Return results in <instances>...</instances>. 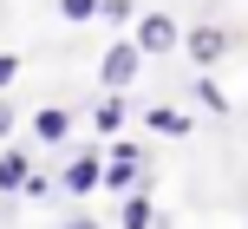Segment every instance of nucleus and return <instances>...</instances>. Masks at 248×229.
I'll list each match as a JSON object with an SVG mask.
<instances>
[{"label":"nucleus","mask_w":248,"mask_h":229,"mask_svg":"<svg viewBox=\"0 0 248 229\" xmlns=\"http://www.w3.org/2000/svg\"><path fill=\"white\" fill-rule=\"evenodd\" d=\"M137 59H144V46H124V39H118V46L105 52V85H111V92H124V85L137 79Z\"/></svg>","instance_id":"nucleus-1"},{"label":"nucleus","mask_w":248,"mask_h":229,"mask_svg":"<svg viewBox=\"0 0 248 229\" xmlns=\"http://www.w3.org/2000/svg\"><path fill=\"white\" fill-rule=\"evenodd\" d=\"M137 46H144V52H163V46H176V26L163 20V13H150V20H144V33H137Z\"/></svg>","instance_id":"nucleus-2"},{"label":"nucleus","mask_w":248,"mask_h":229,"mask_svg":"<svg viewBox=\"0 0 248 229\" xmlns=\"http://www.w3.org/2000/svg\"><path fill=\"white\" fill-rule=\"evenodd\" d=\"M131 177H137V151H131V144H118V157L105 164V183H111V190H124Z\"/></svg>","instance_id":"nucleus-3"},{"label":"nucleus","mask_w":248,"mask_h":229,"mask_svg":"<svg viewBox=\"0 0 248 229\" xmlns=\"http://www.w3.org/2000/svg\"><path fill=\"white\" fill-rule=\"evenodd\" d=\"M26 170H33V164H26L20 151H7V157H0V190H26V183H33Z\"/></svg>","instance_id":"nucleus-4"},{"label":"nucleus","mask_w":248,"mask_h":229,"mask_svg":"<svg viewBox=\"0 0 248 229\" xmlns=\"http://www.w3.org/2000/svg\"><path fill=\"white\" fill-rule=\"evenodd\" d=\"M150 131H163V138H183L189 118H183V112H170V105H157V112H150Z\"/></svg>","instance_id":"nucleus-5"},{"label":"nucleus","mask_w":248,"mask_h":229,"mask_svg":"<svg viewBox=\"0 0 248 229\" xmlns=\"http://www.w3.org/2000/svg\"><path fill=\"white\" fill-rule=\"evenodd\" d=\"M98 177H105V164H92V157H78V164L65 170V183H72V190H92Z\"/></svg>","instance_id":"nucleus-6"},{"label":"nucleus","mask_w":248,"mask_h":229,"mask_svg":"<svg viewBox=\"0 0 248 229\" xmlns=\"http://www.w3.org/2000/svg\"><path fill=\"white\" fill-rule=\"evenodd\" d=\"M92 125H98V131H118V125H124V98H105V105H98V118H92Z\"/></svg>","instance_id":"nucleus-7"},{"label":"nucleus","mask_w":248,"mask_h":229,"mask_svg":"<svg viewBox=\"0 0 248 229\" xmlns=\"http://www.w3.org/2000/svg\"><path fill=\"white\" fill-rule=\"evenodd\" d=\"M189 46H196V59H216V52H222V33H216V26H202Z\"/></svg>","instance_id":"nucleus-8"},{"label":"nucleus","mask_w":248,"mask_h":229,"mask_svg":"<svg viewBox=\"0 0 248 229\" xmlns=\"http://www.w3.org/2000/svg\"><path fill=\"white\" fill-rule=\"evenodd\" d=\"M124 229H150V203L131 196V203H124Z\"/></svg>","instance_id":"nucleus-9"},{"label":"nucleus","mask_w":248,"mask_h":229,"mask_svg":"<svg viewBox=\"0 0 248 229\" xmlns=\"http://www.w3.org/2000/svg\"><path fill=\"white\" fill-rule=\"evenodd\" d=\"M39 138H65V112H39Z\"/></svg>","instance_id":"nucleus-10"},{"label":"nucleus","mask_w":248,"mask_h":229,"mask_svg":"<svg viewBox=\"0 0 248 229\" xmlns=\"http://www.w3.org/2000/svg\"><path fill=\"white\" fill-rule=\"evenodd\" d=\"M65 7V20H92V7H98V0H59Z\"/></svg>","instance_id":"nucleus-11"},{"label":"nucleus","mask_w":248,"mask_h":229,"mask_svg":"<svg viewBox=\"0 0 248 229\" xmlns=\"http://www.w3.org/2000/svg\"><path fill=\"white\" fill-rule=\"evenodd\" d=\"M13 72H20V59H7V52H0V85H7Z\"/></svg>","instance_id":"nucleus-12"},{"label":"nucleus","mask_w":248,"mask_h":229,"mask_svg":"<svg viewBox=\"0 0 248 229\" xmlns=\"http://www.w3.org/2000/svg\"><path fill=\"white\" fill-rule=\"evenodd\" d=\"M0 131H13V105H0Z\"/></svg>","instance_id":"nucleus-13"},{"label":"nucleus","mask_w":248,"mask_h":229,"mask_svg":"<svg viewBox=\"0 0 248 229\" xmlns=\"http://www.w3.org/2000/svg\"><path fill=\"white\" fill-rule=\"evenodd\" d=\"M65 229H98V223H92V216H72V223H65Z\"/></svg>","instance_id":"nucleus-14"}]
</instances>
